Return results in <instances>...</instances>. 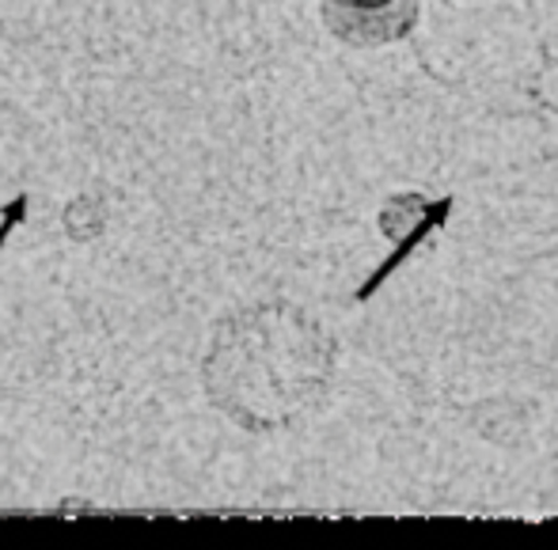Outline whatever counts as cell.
Segmentation results:
<instances>
[{"label": "cell", "mask_w": 558, "mask_h": 550, "mask_svg": "<svg viewBox=\"0 0 558 550\" xmlns=\"http://www.w3.org/2000/svg\"><path fill=\"white\" fill-rule=\"evenodd\" d=\"M335 342L293 304H258L225 319L206 360V391L232 421L281 429L327 395Z\"/></svg>", "instance_id": "1"}, {"label": "cell", "mask_w": 558, "mask_h": 550, "mask_svg": "<svg viewBox=\"0 0 558 550\" xmlns=\"http://www.w3.org/2000/svg\"><path fill=\"white\" fill-rule=\"evenodd\" d=\"M418 20V0H391L384 8H368V12H342V8L324 4V23L335 38L361 50H373L384 42H399Z\"/></svg>", "instance_id": "2"}, {"label": "cell", "mask_w": 558, "mask_h": 550, "mask_svg": "<svg viewBox=\"0 0 558 550\" xmlns=\"http://www.w3.org/2000/svg\"><path fill=\"white\" fill-rule=\"evenodd\" d=\"M452 206H456V201L452 198H441V201H429V209H426V213H422L418 220H414V224L411 228H407V232L403 235H399V240H396V250H391V255L388 258H384V262L380 266H376V270L373 273H368V278H365V285H361L357 289V301H368V296H373L376 293V289H380L384 285V281H388L391 278V273H396L399 270V266H403L407 262V258H411L414 255V250H418L422 247V243H426V235L429 232H434V228H441L445 224V220L448 217H452Z\"/></svg>", "instance_id": "3"}, {"label": "cell", "mask_w": 558, "mask_h": 550, "mask_svg": "<svg viewBox=\"0 0 558 550\" xmlns=\"http://www.w3.org/2000/svg\"><path fill=\"white\" fill-rule=\"evenodd\" d=\"M327 8H342V12H368V8H384L391 0H324Z\"/></svg>", "instance_id": "4"}]
</instances>
